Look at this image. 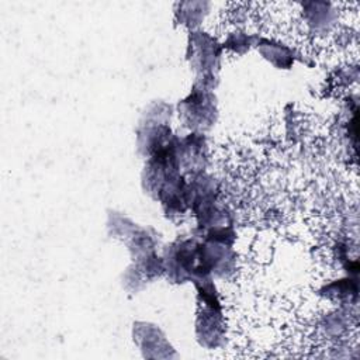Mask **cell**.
Masks as SVG:
<instances>
[{
    "instance_id": "1",
    "label": "cell",
    "mask_w": 360,
    "mask_h": 360,
    "mask_svg": "<svg viewBox=\"0 0 360 360\" xmlns=\"http://www.w3.org/2000/svg\"><path fill=\"white\" fill-rule=\"evenodd\" d=\"M163 260V273L173 283L191 281L193 284L212 278V274L202 257L201 240L188 238L167 246Z\"/></svg>"
},
{
    "instance_id": "2",
    "label": "cell",
    "mask_w": 360,
    "mask_h": 360,
    "mask_svg": "<svg viewBox=\"0 0 360 360\" xmlns=\"http://www.w3.org/2000/svg\"><path fill=\"white\" fill-rule=\"evenodd\" d=\"M222 48L215 38L205 32H193L188 39L187 59L197 77L194 84L212 90L217 83Z\"/></svg>"
},
{
    "instance_id": "3",
    "label": "cell",
    "mask_w": 360,
    "mask_h": 360,
    "mask_svg": "<svg viewBox=\"0 0 360 360\" xmlns=\"http://www.w3.org/2000/svg\"><path fill=\"white\" fill-rule=\"evenodd\" d=\"M179 118L193 132H204L217 121V98L212 90L194 84L191 93L179 105Z\"/></svg>"
},
{
    "instance_id": "4",
    "label": "cell",
    "mask_w": 360,
    "mask_h": 360,
    "mask_svg": "<svg viewBox=\"0 0 360 360\" xmlns=\"http://www.w3.org/2000/svg\"><path fill=\"white\" fill-rule=\"evenodd\" d=\"M200 312L195 321V335L201 346L218 347L225 338V323L217 290L198 292Z\"/></svg>"
},
{
    "instance_id": "5",
    "label": "cell",
    "mask_w": 360,
    "mask_h": 360,
    "mask_svg": "<svg viewBox=\"0 0 360 360\" xmlns=\"http://www.w3.org/2000/svg\"><path fill=\"white\" fill-rule=\"evenodd\" d=\"M174 155L181 173H201L207 165V143L204 134L191 132L184 138H174Z\"/></svg>"
},
{
    "instance_id": "6",
    "label": "cell",
    "mask_w": 360,
    "mask_h": 360,
    "mask_svg": "<svg viewBox=\"0 0 360 360\" xmlns=\"http://www.w3.org/2000/svg\"><path fill=\"white\" fill-rule=\"evenodd\" d=\"M257 48L269 62H271L274 66L280 69H288L294 62L292 51L280 42H274L270 39H260V42L257 44Z\"/></svg>"
},
{
    "instance_id": "7",
    "label": "cell",
    "mask_w": 360,
    "mask_h": 360,
    "mask_svg": "<svg viewBox=\"0 0 360 360\" xmlns=\"http://www.w3.org/2000/svg\"><path fill=\"white\" fill-rule=\"evenodd\" d=\"M252 39H253L252 37H248L243 32H235L224 42V46H226L228 49H231L236 53H243L245 51H248L250 48Z\"/></svg>"
}]
</instances>
